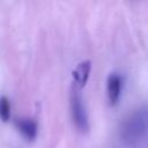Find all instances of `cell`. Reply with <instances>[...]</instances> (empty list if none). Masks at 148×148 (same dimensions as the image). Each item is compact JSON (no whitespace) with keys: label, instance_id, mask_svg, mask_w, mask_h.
I'll return each instance as SVG.
<instances>
[{"label":"cell","instance_id":"1","mask_svg":"<svg viewBox=\"0 0 148 148\" xmlns=\"http://www.w3.org/2000/svg\"><path fill=\"white\" fill-rule=\"evenodd\" d=\"M71 112H72L73 121L77 127V130H80L83 133L88 132L89 131L88 116L82 102V97L79 92V89H76L75 87L71 92Z\"/></svg>","mask_w":148,"mask_h":148},{"label":"cell","instance_id":"2","mask_svg":"<svg viewBox=\"0 0 148 148\" xmlns=\"http://www.w3.org/2000/svg\"><path fill=\"white\" fill-rule=\"evenodd\" d=\"M91 69V62L89 60H83L76 65V67L72 72V77H73V84L76 89H82L89 79Z\"/></svg>","mask_w":148,"mask_h":148},{"label":"cell","instance_id":"5","mask_svg":"<svg viewBox=\"0 0 148 148\" xmlns=\"http://www.w3.org/2000/svg\"><path fill=\"white\" fill-rule=\"evenodd\" d=\"M0 118L3 123H7L10 118V103L6 96L0 97Z\"/></svg>","mask_w":148,"mask_h":148},{"label":"cell","instance_id":"4","mask_svg":"<svg viewBox=\"0 0 148 148\" xmlns=\"http://www.w3.org/2000/svg\"><path fill=\"white\" fill-rule=\"evenodd\" d=\"M108 98L111 105L117 104L119 96H120V89H121V79L117 74H111L108 77Z\"/></svg>","mask_w":148,"mask_h":148},{"label":"cell","instance_id":"3","mask_svg":"<svg viewBox=\"0 0 148 148\" xmlns=\"http://www.w3.org/2000/svg\"><path fill=\"white\" fill-rule=\"evenodd\" d=\"M15 126L20 133L29 141L35 140L37 135V124L29 118H20L15 120Z\"/></svg>","mask_w":148,"mask_h":148}]
</instances>
